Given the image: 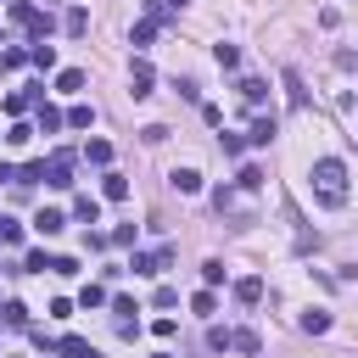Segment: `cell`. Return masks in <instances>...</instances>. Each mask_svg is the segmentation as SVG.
<instances>
[{
    "label": "cell",
    "mask_w": 358,
    "mask_h": 358,
    "mask_svg": "<svg viewBox=\"0 0 358 358\" xmlns=\"http://www.w3.org/2000/svg\"><path fill=\"white\" fill-rule=\"evenodd\" d=\"M101 196H106V201H123V196H129V179H123V173H106V179H101Z\"/></svg>",
    "instance_id": "obj_17"
},
{
    "label": "cell",
    "mask_w": 358,
    "mask_h": 358,
    "mask_svg": "<svg viewBox=\"0 0 358 358\" xmlns=\"http://www.w3.org/2000/svg\"><path fill=\"white\" fill-rule=\"evenodd\" d=\"M34 101H45V95H6V112H11V117H17V112H28V106H34Z\"/></svg>",
    "instance_id": "obj_26"
},
{
    "label": "cell",
    "mask_w": 358,
    "mask_h": 358,
    "mask_svg": "<svg viewBox=\"0 0 358 358\" xmlns=\"http://www.w3.org/2000/svg\"><path fill=\"white\" fill-rule=\"evenodd\" d=\"M56 352H62V358H101L84 336H62V341H56Z\"/></svg>",
    "instance_id": "obj_12"
},
{
    "label": "cell",
    "mask_w": 358,
    "mask_h": 358,
    "mask_svg": "<svg viewBox=\"0 0 358 358\" xmlns=\"http://www.w3.org/2000/svg\"><path fill=\"white\" fill-rule=\"evenodd\" d=\"M11 22H17V28H28L34 39H50V28H56V22H50V11H39V6H28V0H11Z\"/></svg>",
    "instance_id": "obj_2"
},
{
    "label": "cell",
    "mask_w": 358,
    "mask_h": 358,
    "mask_svg": "<svg viewBox=\"0 0 358 358\" xmlns=\"http://www.w3.org/2000/svg\"><path fill=\"white\" fill-rule=\"evenodd\" d=\"M78 302H84V308H101V302H106V291H101V285H84V291H78Z\"/></svg>",
    "instance_id": "obj_31"
},
{
    "label": "cell",
    "mask_w": 358,
    "mask_h": 358,
    "mask_svg": "<svg viewBox=\"0 0 358 358\" xmlns=\"http://www.w3.org/2000/svg\"><path fill=\"white\" fill-rule=\"evenodd\" d=\"M151 84H157L151 62H145V56H134V62H129V95H134V101H145V95H151Z\"/></svg>",
    "instance_id": "obj_4"
},
{
    "label": "cell",
    "mask_w": 358,
    "mask_h": 358,
    "mask_svg": "<svg viewBox=\"0 0 358 358\" xmlns=\"http://www.w3.org/2000/svg\"><path fill=\"white\" fill-rule=\"evenodd\" d=\"M168 185H173L179 196H201V173H196V168H173V173H168Z\"/></svg>",
    "instance_id": "obj_9"
},
{
    "label": "cell",
    "mask_w": 358,
    "mask_h": 358,
    "mask_svg": "<svg viewBox=\"0 0 358 358\" xmlns=\"http://www.w3.org/2000/svg\"><path fill=\"white\" fill-rule=\"evenodd\" d=\"M62 28H67L73 39H84V34H90V11H84V6H73V11L62 17Z\"/></svg>",
    "instance_id": "obj_14"
},
{
    "label": "cell",
    "mask_w": 358,
    "mask_h": 358,
    "mask_svg": "<svg viewBox=\"0 0 358 358\" xmlns=\"http://www.w3.org/2000/svg\"><path fill=\"white\" fill-rule=\"evenodd\" d=\"M280 84H285V101H291V106L302 112V106H308V90H302V73H296V67H285V73H280Z\"/></svg>",
    "instance_id": "obj_8"
},
{
    "label": "cell",
    "mask_w": 358,
    "mask_h": 358,
    "mask_svg": "<svg viewBox=\"0 0 358 358\" xmlns=\"http://www.w3.org/2000/svg\"><path fill=\"white\" fill-rule=\"evenodd\" d=\"M168 263H173V246H157V252H134V257H129L134 274H162Z\"/></svg>",
    "instance_id": "obj_5"
},
{
    "label": "cell",
    "mask_w": 358,
    "mask_h": 358,
    "mask_svg": "<svg viewBox=\"0 0 358 358\" xmlns=\"http://www.w3.org/2000/svg\"><path fill=\"white\" fill-rule=\"evenodd\" d=\"M151 302H157V308H173V302H179V291H173V285H157V296H151Z\"/></svg>",
    "instance_id": "obj_33"
},
{
    "label": "cell",
    "mask_w": 358,
    "mask_h": 358,
    "mask_svg": "<svg viewBox=\"0 0 358 358\" xmlns=\"http://www.w3.org/2000/svg\"><path fill=\"white\" fill-rule=\"evenodd\" d=\"M56 129H67V117H62L56 106H45V101H39V134H56Z\"/></svg>",
    "instance_id": "obj_16"
},
{
    "label": "cell",
    "mask_w": 358,
    "mask_h": 358,
    "mask_svg": "<svg viewBox=\"0 0 358 358\" xmlns=\"http://www.w3.org/2000/svg\"><path fill=\"white\" fill-rule=\"evenodd\" d=\"M34 229H39V235H62V229H67V213H62V207H39V213H34Z\"/></svg>",
    "instance_id": "obj_7"
},
{
    "label": "cell",
    "mask_w": 358,
    "mask_h": 358,
    "mask_svg": "<svg viewBox=\"0 0 358 358\" xmlns=\"http://www.w3.org/2000/svg\"><path fill=\"white\" fill-rule=\"evenodd\" d=\"M235 302H241V308H257V302H263V280H257V274L235 280Z\"/></svg>",
    "instance_id": "obj_10"
},
{
    "label": "cell",
    "mask_w": 358,
    "mask_h": 358,
    "mask_svg": "<svg viewBox=\"0 0 358 358\" xmlns=\"http://www.w3.org/2000/svg\"><path fill=\"white\" fill-rule=\"evenodd\" d=\"M28 62H34L39 73H50V67H56V45H50V39H34V45H28Z\"/></svg>",
    "instance_id": "obj_11"
},
{
    "label": "cell",
    "mask_w": 358,
    "mask_h": 358,
    "mask_svg": "<svg viewBox=\"0 0 358 358\" xmlns=\"http://www.w3.org/2000/svg\"><path fill=\"white\" fill-rule=\"evenodd\" d=\"M151 358H168V352H151Z\"/></svg>",
    "instance_id": "obj_36"
},
{
    "label": "cell",
    "mask_w": 358,
    "mask_h": 358,
    "mask_svg": "<svg viewBox=\"0 0 358 358\" xmlns=\"http://www.w3.org/2000/svg\"><path fill=\"white\" fill-rule=\"evenodd\" d=\"M0 185H17V168L11 162H0Z\"/></svg>",
    "instance_id": "obj_34"
},
{
    "label": "cell",
    "mask_w": 358,
    "mask_h": 358,
    "mask_svg": "<svg viewBox=\"0 0 358 358\" xmlns=\"http://www.w3.org/2000/svg\"><path fill=\"white\" fill-rule=\"evenodd\" d=\"M22 241V224L17 218H0V246H17Z\"/></svg>",
    "instance_id": "obj_25"
},
{
    "label": "cell",
    "mask_w": 358,
    "mask_h": 358,
    "mask_svg": "<svg viewBox=\"0 0 358 358\" xmlns=\"http://www.w3.org/2000/svg\"><path fill=\"white\" fill-rule=\"evenodd\" d=\"M308 179H313L319 207H347V162H341V157H319Z\"/></svg>",
    "instance_id": "obj_1"
},
{
    "label": "cell",
    "mask_w": 358,
    "mask_h": 358,
    "mask_svg": "<svg viewBox=\"0 0 358 358\" xmlns=\"http://www.w3.org/2000/svg\"><path fill=\"white\" fill-rule=\"evenodd\" d=\"M6 324L22 330V324H28V308H22V302H6Z\"/></svg>",
    "instance_id": "obj_27"
},
{
    "label": "cell",
    "mask_w": 358,
    "mask_h": 358,
    "mask_svg": "<svg viewBox=\"0 0 358 358\" xmlns=\"http://www.w3.org/2000/svg\"><path fill=\"white\" fill-rule=\"evenodd\" d=\"M302 330H308V336H324V330H330V313H324V308H308V313H302Z\"/></svg>",
    "instance_id": "obj_18"
},
{
    "label": "cell",
    "mask_w": 358,
    "mask_h": 358,
    "mask_svg": "<svg viewBox=\"0 0 358 358\" xmlns=\"http://www.w3.org/2000/svg\"><path fill=\"white\" fill-rule=\"evenodd\" d=\"M56 90H62V95H78V90H84V73H78V67H62V73H56Z\"/></svg>",
    "instance_id": "obj_15"
},
{
    "label": "cell",
    "mask_w": 358,
    "mask_h": 358,
    "mask_svg": "<svg viewBox=\"0 0 358 358\" xmlns=\"http://www.w3.org/2000/svg\"><path fill=\"white\" fill-rule=\"evenodd\" d=\"M73 218L95 224V218H101V201H95V196H78V201H73Z\"/></svg>",
    "instance_id": "obj_20"
},
{
    "label": "cell",
    "mask_w": 358,
    "mask_h": 358,
    "mask_svg": "<svg viewBox=\"0 0 358 358\" xmlns=\"http://www.w3.org/2000/svg\"><path fill=\"white\" fill-rule=\"evenodd\" d=\"M213 62L229 73V67H241V50H235V45H213Z\"/></svg>",
    "instance_id": "obj_21"
},
{
    "label": "cell",
    "mask_w": 358,
    "mask_h": 358,
    "mask_svg": "<svg viewBox=\"0 0 358 358\" xmlns=\"http://www.w3.org/2000/svg\"><path fill=\"white\" fill-rule=\"evenodd\" d=\"M235 179H241V185H246V190H257V185H263V168H252V162H246V168H241V173H235Z\"/></svg>",
    "instance_id": "obj_29"
},
{
    "label": "cell",
    "mask_w": 358,
    "mask_h": 358,
    "mask_svg": "<svg viewBox=\"0 0 358 358\" xmlns=\"http://www.w3.org/2000/svg\"><path fill=\"white\" fill-rule=\"evenodd\" d=\"M162 6H168V11H179V6H190V0H162Z\"/></svg>",
    "instance_id": "obj_35"
},
{
    "label": "cell",
    "mask_w": 358,
    "mask_h": 358,
    "mask_svg": "<svg viewBox=\"0 0 358 358\" xmlns=\"http://www.w3.org/2000/svg\"><path fill=\"white\" fill-rule=\"evenodd\" d=\"M190 308H196L201 319H213V313H218V296H213V291H196V296H190Z\"/></svg>",
    "instance_id": "obj_23"
},
{
    "label": "cell",
    "mask_w": 358,
    "mask_h": 358,
    "mask_svg": "<svg viewBox=\"0 0 358 358\" xmlns=\"http://www.w3.org/2000/svg\"><path fill=\"white\" fill-rule=\"evenodd\" d=\"M73 151H50V162H45V185H56V190H67L73 185Z\"/></svg>",
    "instance_id": "obj_3"
},
{
    "label": "cell",
    "mask_w": 358,
    "mask_h": 358,
    "mask_svg": "<svg viewBox=\"0 0 358 358\" xmlns=\"http://www.w3.org/2000/svg\"><path fill=\"white\" fill-rule=\"evenodd\" d=\"M229 347H235V352H246V358H252V352H263L257 330H235V336H229Z\"/></svg>",
    "instance_id": "obj_19"
},
{
    "label": "cell",
    "mask_w": 358,
    "mask_h": 358,
    "mask_svg": "<svg viewBox=\"0 0 358 358\" xmlns=\"http://www.w3.org/2000/svg\"><path fill=\"white\" fill-rule=\"evenodd\" d=\"M84 157H90L95 168H106V162H112V145H106V140H90V145H84Z\"/></svg>",
    "instance_id": "obj_22"
},
{
    "label": "cell",
    "mask_w": 358,
    "mask_h": 358,
    "mask_svg": "<svg viewBox=\"0 0 358 358\" xmlns=\"http://www.w3.org/2000/svg\"><path fill=\"white\" fill-rule=\"evenodd\" d=\"M90 123H95V112H90V106H84V101H78V106H73V112H67V129H90Z\"/></svg>",
    "instance_id": "obj_24"
},
{
    "label": "cell",
    "mask_w": 358,
    "mask_h": 358,
    "mask_svg": "<svg viewBox=\"0 0 358 358\" xmlns=\"http://www.w3.org/2000/svg\"><path fill=\"white\" fill-rule=\"evenodd\" d=\"M112 246H134V224H117L112 229Z\"/></svg>",
    "instance_id": "obj_32"
},
{
    "label": "cell",
    "mask_w": 358,
    "mask_h": 358,
    "mask_svg": "<svg viewBox=\"0 0 358 358\" xmlns=\"http://www.w3.org/2000/svg\"><path fill=\"white\" fill-rule=\"evenodd\" d=\"M201 280H207V285H224V263H218V257H213V263H201Z\"/></svg>",
    "instance_id": "obj_30"
},
{
    "label": "cell",
    "mask_w": 358,
    "mask_h": 358,
    "mask_svg": "<svg viewBox=\"0 0 358 358\" xmlns=\"http://www.w3.org/2000/svg\"><path fill=\"white\" fill-rule=\"evenodd\" d=\"M22 62H28V50H17V45H6V50H0V67H22Z\"/></svg>",
    "instance_id": "obj_28"
},
{
    "label": "cell",
    "mask_w": 358,
    "mask_h": 358,
    "mask_svg": "<svg viewBox=\"0 0 358 358\" xmlns=\"http://www.w3.org/2000/svg\"><path fill=\"white\" fill-rule=\"evenodd\" d=\"M235 90H241V101H246V106H263V101H268V84H263V78H241Z\"/></svg>",
    "instance_id": "obj_13"
},
{
    "label": "cell",
    "mask_w": 358,
    "mask_h": 358,
    "mask_svg": "<svg viewBox=\"0 0 358 358\" xmlns=\"http://www.w3.org/2000/svg\"><path fill=\"white\" fill-rule=\"evenodd\" d=\"M274 134H280V117H274V112H257L252 129H246V145H268Z\"/></svg>",
    "instance_id": "obj_6"
}]
</instances>
